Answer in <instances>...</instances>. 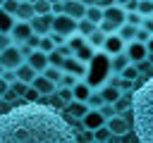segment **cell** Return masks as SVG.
I'll return each instance as SVG.
<instances>
[{
  "label": "cell",
  "instance_id": "16",
  "mask_svg": "<svg viewBox=\"0 0 153 143\" xmlns=\"http://www.w3.org/2000/svg\"><path fill=\"white\" fill-rule=\"evenodd\" d=\"M86 12V5H81L79 0H62V14H69L72 19H81Z\"/></svg>",
  "mask_w": 153,
  "mask_h": 143
},
{
  "label": "cell",
  "instance_id": "10",
  "mask_svg": "<svg viewBox=\"0 0 153 143\" xmlns=\"http://www.w3.org/2000/svg\"><path fill=\"white\" fill-rule=\"evenodd\" d=\"M26 62H29V64H31V67L41 74V72L48 67V52H43L41 48H33V50L26 55Z\"/></svg>",
  "mask_w": 153,
  "mask_h": 143
},
{
  "label": "cell",
  "instance_id": "25",
  "mask_svg": "<svg viewBox=\"0 0 153 143\" xmlns=\"http://www.w3.org/2000/svg\"><path fill=\"white\" fill-rule=\"evenodd\" d=\"M41 74H43V76H48V79H50L55 86H60V81H62V74H65V72H62L60 67H53V64H48V67H45Z\"/></svg>",
  "mask_w": 153,
  "mask_h": 143
},
{
  "label": "cell",
  "instance_id": "28",
  "mask_svg": "<svg viewBox=\"0 0 153 143\" xmlns=\"http://www.w3.org/2000/svg\"><path fill=\"white\" fill-rule=\"evenodd\" d=\"M12 24H14V14H10L0 7V33H10Z\"/></svg>",
  "mask_w": 153,
  "mask_h": 143
},
{
  "label": "cell",
  "instance_id": "32",
  "mask_svg": "<svg viewBox=\"0 0 153 143\" xmlns=\"http://www.w3.org/2000/svg\"><path fill=\"white\" fill-rule=\"evenodd\" d=\"M105 100H103V95H100V91H91V95L86 98V105L91 107V110H98L100 105H103Z\"/></svg>",
  "mask_w": 153,
  "mask_h": 143
},
{
  "label": "cell",
  "instance_id": "20",
  "mask_svg": "<svg viewBox=\"0 0 153 143\" xmlns=\"http://www.w3.org/2000/svg\"><path fill=\"white\" fill-rule=\"evenodd\" d=\"M129 62H131V60L127 57V52H117V55H112V57H110V72L120 74V72H122Z\"/></svg>",
  "mask_w": 153,
  "mask_h": 143
},
{
  "label": "cell",
  "instance_id": "3",
  "mask_svg": "<svg viewBox=\"0 0 153 143\" xmlns=\"http://www.w3.org/2000/svg\"><path fill=\"white\" fill-rule=\"evenodd\" d=\"M108 74H110V55L96 52L93 60L86 64V79H84V81H86L91 88H96V86H103V83H105Z\"/></svg>",
  "mask_w": 153,
  "mask_h": 143
},
{
  "label": "cell",
  "instance_id": "11",
  "mask_svg": "<svg viewBox=\"0 0 153 143\" xmlns=\"http://www.w3.org/2000/svg\"><path fill=\"white\" fill-rule=\"evenodd\" d=\"M50 21H53V12H50V14H33L29 24H31L33 33H41V36H43V33L50 31Z\"/></svg>",
  "mask_w": 153,
  "mask_h": 143
},
{
  "label": "cell",
  "instance_id": "1",
  "mask_svg": "<svg viewBox=\"0 0 153 143\" xmlns=\"http://www.w3.org/2000/svg\"><path fill=\"white\" fill-rule=\"evenodd\" d=\"M17 141L72 143L76 141V133L50 105H41L38 100H24L19 105H12L5 114H0V143Z\"/></svg>",
  "mask_w": 153,
  "mask_h": 143
},
{
  "label": "cell",
  "instance_id": "31",
  "mask_svg": "<svg viewBox=\"0 0 153 143\" xmlns=\"http://www.w3.org/2000/svg\"><path fill=\"white\" fill-rule=\"evenodd\" d=\"M65 60H67V57H65V55H62L57 48H53V50L48 52V64H53V67H60V69H62Z\"/></svg>",
  "mask_w": 153,
  "mask_h": 143
},
{
  "label": "cell",
  "instance_id": "6",
  "mask_svg": "<svg viewBox=\"0 0 153 143\" xmlns=\"http://www.w3.org/2000/svg\"><path fill=\"white\" fill-rule=\"evenodd\" d=\"M31 33H33V29H31V24H29V21L14 19V24H12V29H10V38H12V43H14V45L26 43V38H29Z\"/></svg>",
  "mask_w": 153,
  "mask_h": 143
},
{
  "label": "cell",
  "instance_id": "23",
  "mask_svg": "<svg viewBox=\"0 0 153 143\" xmlns=\"http://www.w3.org/2000/svg\"><path fill=\"white\" fill-rule=\"evenodd\" d=\"M100 95H103V100H105V102H117V100H120V95H122V91H120L117 86L103 83V88H100Z\"/></svg>",
  "mask_w": 153,
  "mask_h": 143
},
{
  "label": "cell",
  "instance_id": "36",
  "mask_svg": "<svg viewBox=\"0 0 153 143\" xmlns=\"http://www.w3.org/2000/svg\"><path fill=\"white\" fill-rule=\"evenodd\" d=\"M93 138H96V141H110V138H115V136H112V133H110V129L103 124V126H98V129L93 131Z\"/></svg>",
  "mask_w": 153,
  "mask_h": 143
},
{
  "label": "cell",
  "instance_id": "43",
  "mask_svg": "<svg viewBox=\"0 0 153 143\" xmlns=\"http://www.w3.org/2000/svg\"><path fill=\"white\" fill-rule=\"evenodd\" d=\"M2 98H5L7 102H17V98H19V93H17V91H14L12 86H7V91L2 93Z\"/></svg>",
  "mask_w": 153,
  "mask_h": 143
},
{
  "label": "cell",
  "instance_id": "57",
  "mask_svg": "<svg viewBox=\"0 0 153 143\" xmlns=\"http://www.w3.org/2000/svg\"><path fill=\"white\" fill-rule=\"evenodd\" d=\"M151 17H153V14H151Z\"/></svg>",
  "mask_w": 153,
  "mask_h": 143
},
{
  "label": "cell",
  "instance_id": "21",
  "mask_svg": "<svg viewBox=\"0 0 153 143\" xmlns=\"http://www.w3.org/2000/svg\"><path fill=\"white\" fill-rule=\"evenodd\" d=\"M105 36H108V33H103V31H100V29L96 26V29H93V31H91V33L86 36V43H88L91 48L100 50V48H103V43H105Z\"/></svg>",
  "mask_w": 153,
  "mask_h": 143
},
{
  "label": "cell",
  "instance_id": "51",
  "mask_svg": "<svg viewBox=\"0 0 153 143\" xmlns=\"http://www.w3.org/2000/svg\"><path fill=\"white\" fill-rule=\"evenodd\" d=\"M146 50H148V57H153V36L146 41Z\"/></svg>",
  "mask_w": 153,
  "mask_h": 143
},
{
  "label": "cell",
  "instance_id": "44",
  "mask_svg": "<svg viewBox=\"0 0 153 143\" xmlns=\"http://www.w3.org/2000/svg\"><path fill=\"white\" fill-rule=\"evenodd\" d=\"M17 7H19V0H5V2H2V10L10 12V14H14Z\"/></svg>",
  "mask_w": 153,
  "mask_h": 143
},
{
  "label": "cell",
  "instance_id": "27",
  "mask_svg": "<svg viewBox=\"0 0 153 143\" xmlns=\"http://www.w3.org/2000/svg\"><path fill=\"white\" fill-rule=\"evenodd\" d=\"M93 55H96V48H91L88 43H86V45H81V48L74 52V57H76V60H81V62H86V64L93 60Z\"/></svg>",
  "mask_w": 153,
  "mask_h": 143
},
{
  "label": "cell",
  "instance_id": "55",
  "mask_svg": "<svg viewBox=\"0 0 153 143\" xmlns=\"http://www.w3.org/2000/svg\"><path fill=\"white\" fill-rule=\"evenodd\" d=\"M2 2H5V0H0V7H2Z\"/></svg>",
  "mask_w": 153,
  "mask_h": 143
},
{
  "label": "cell",
  "instance_id": "46",
  "mask_svg": "<svg viewBox=\"0 0 153 143\" xmlns=\"http://www.w3.org/2000/svg\"><path fill=\"white\" fill-rule=\"evenodd\" d=\"M50 105H53V107H60V110H65V107H67V102H65L60 95H55V93H50Z\"/></svg>",
  "mask_w": 153,
  "mask_h": 143
},
{
  "label": "cell",
  "instance_id": "39",
  "mask_svg": "<svg viewBox=\"0 0 153 143\" xmlns=\"http://www.w3.org/2000/svg\"><path fill=\"white\" fill-rule=\"evenodd\" d=\"M98 112H100V114H103V117L108 119V117L117 114V105H115V102H103V105L98 107Z\"/></svg>",
  "mask_w": 153,
  "mask_h": 143
},
{
  "label": "cell",
  "instance_id": "53",
  "mask_svg": "<svg viewBox=\"0 0 153 143\" xmlns=\"http://www.w3.org/2000/svg\"><path fill=\"white\" fill-rule=\"evenodd\" d=\"M112 2H115V5H124L127 0H112Z\"/></svg>",
  "mask_w": 153,
  "mask_h": 143
},
{
  "label": "cell",
  "instance_id": "37",
  "mask_svg": "<svg viewBox=\"0 0 153 143\" xmlns=\"http://www.w3.org/2000/svg\"><path fill=\"white\" fill-rule=\"evenodd\" d=\"M38 48H41L43 52H50V50L55 48V43H53V38H50V33H43V36H41V41H38Z\"/></svg>",
  "mask_w": 153,
  "mask_h": 143
},
{
  "label": "cell",
  "instance_id": "54",
  "mask_svg": "<svg viewBox=\"0 0 153 143\" xmlns=\"http://www.w3.org/2000/svg\"><path fill=\"white\" fill-rule=\"evenodd\" d=\"M0 74H2V64H0Z\"/></svg>",
  "mask_w": 153,
  "mask_h": 143
},
{
  "label": "cell",
  "instance_id": "4",
  "mask_svg": "<svg viewBox=\"0 0 153 143\" xmlns=\"http://www.w3.org/2000/svg\"><path fill=\"white\" fill-rule=\"evenodd\" d=\"M22 62H24V55H22L19 45L10 43L7 48L0 50V64H2V69H17Z\"/></svg>",
  "mask_w": 153,
  "mask_h": 143
},
{
  "label": "cell",
  "instance_id": "24",
  "mask_svg": "<svg viewBox=\"0 0 153 143\" xmlns=\"http://www.w3.org/2000/svg\"><path fill=\"white\" fill-rule=\"evenodd\" d=\"M136 29H139V26H131V24H127V21H124V24L117 29V36H120L124 43H129V41H134V38H136Z\"/></svg>",
  "mask_w": 153,
  "mask_h": 143
},
{
  "label": "cell",
  "instance_id": "35",
  "mask_svg": "<svg viewBox=\"0 0 153 143\" xmlns=\"http://www.w3.org/2000/svg\"><path fill=\"white\" fill-rule=\"evenodd\" d=\"M124 21H127V24H131V26H141V21H143V14H141L139 10H134V12H127V14H124Z\"/></svg>",
  "mask_w": 153,
  "mask_h": 143
},
{
  "label": "cell",
  "instance_id": "12",
  "mask_svg": "<svg viewBox=\"0 0 153 143\" xmlns=\"http://www.w3.org/2000/svg\"><path fill=\"white\" fill-rule=\"evenodd\" d=\"M81 124H84V129H86V131H96L98 126H103V124H105V117H103L98 110H88V112L81 117Z\"/></svg>",
  "mask_w": 153,
  "mask_h": 143
},
{
  "label": "cell",
  "instance_id": "30",
  "mask_svg": "<svg viewBox=\"0 0 153 143\" xmlns=\"http://www.w3.org/2000/svg\"><path fill=\"white\" fill-rule=\"evenodd\" d=\"M67 45H69V48L76 52L81 45H86V36H81V33H76V31H74L72 36H67Z\"/></svg>",
  "mask_w": 153,
  "mask_h": 143
},
{
  "label": "cell",
  "instance_id": "7",
  "mask_svg": "<svg viewBox=\"0 0 153 143\" xmlns=\"http://www.w3.org/2000/svg\"><path fill=\"white\" fill-rule=\"evenodd\" d=\"M124 52H127V57H129L131 62H141V60L148 57L146 43H141V41H129V43H124Z\"/></svg>",
  "mask_w": 153,
  "mask_h": 143
},
{
  "label": "cell",
  "instance_id": "9",
  "mask_svg": "<svg viewBox=\"0 0 153 143\" xmlns=\"http://www.w3.org/2000/svg\"><path fill=\"white\" fill-rule=\"evenodd\" d=\"M105 55H117V52H124V41L117 36V33H108L105 36V43H103V48H100Z\"/></svg>",
  "mask_w": 153,
  "mask_h": 143
},
{
  "label": "cell",
  "instance_id": "41",
  "mask_svg": "<svg viewBox=\"0 0 153 143\" xmlns=\"http://www.w3.org/2000/svg\"><path fill=\"white\" fill-rule=\"evenodd\" d=\"M76 81H79V76H74V74L65 72V74H62V81H60V86H69V88H72V86H74Z\"/></svg>",
  "mask_w": 153,
  "mask_h": 143
},
{
  "label": "cell",
  "instance_id": "34",
  "mask_svg": "<svg viewBox=\"0 0 153 143\" xmlns=\"http://www.w3.org/2000/svg\"><path fill=\"white\" fill-rule=\"evenodd\" d=\"M120 74H122V79H131V81H134V79L139 76V64H136V62H129Z\"/></svg>",
  "mask_w": 153,
  "mask_h": 143
},
{
  "label": "cell",
  "instance_id": "8",
  "mask_svg": "<svg viewBox=\"0 0 153 143\" xmlns=\"http://www.w3.org/2000/svg\"><path fill=\"white\" fill-rule=\"evenodd\" d=\"M124 14H127V12H124V7H122V5H115V2H112V5L103 7V19L112 21V24H115L117 29H120V26L124 24Z\"/></svg>",
  "mask_w": 153,
  "mask_h": 143
},
{
  "label": "cell",
  "instance_id": "5",
  "mask_svg": "<svg viewBox=\"0 0 153 143\" xmlns=\"http://www.w3.org/2000/svg\"><path fill=\"white\" fill-rule=\"evenodd\" d=\"M50 31H55V33H62L65 38L67 36H72L74 31H76V19H72L69 14H53V21H50Z\"/></svg>",
  "mask_w": 153,
  "mask_h": 143
},
{
  "label": "cell",
  "instance_id": "29",
  "mask_svg": "<svg viewBox=\"0 0 153 143\" xmlns=\"http://www.w3.org/2000/svg\"><path fill=\"white\" fill-rule=\"evenodd\" d=\"M98 24H93V21H88L86 17H81V19H76V33H81V36H88L93 29H96Z\"/></svg>",
  "mask_w": 153,
  "mask_h": 143
},
{
  "label": "cell",
  "instance_id": "26",
  "mask_svg": "<svg viewBox=\"0 0 153 143\" xmlns=\"http://www.w3.org/2000/svg\"><path fill=\"white\" fill-rule=\"evenodd\" d=\"M84 17H86L88 21H93V24H100V19H103V7H98V5H88L86 12H84Z\"/></svg>",
  "mask_w": 153,
  "mask_h": 143
},
{
  "label": "cell",
  "instance_id": "15",
  "mask_svg": "<svg viewBox=\"0 0 153 143\" xmlns=\"http://www.w3.org/2000/svg\"><path fill=\"white\" fill-rule=\"evenodd\" d=\"M31 86H33L41 95H50V93H55V91H57V86H55L48 76H43V74H36V76H33V81H31Z\"/></svg>",
  "mask_w": 153,
  "mask_h": 143
},
{
  "label": "cell",
  "instance_id": "42",
  "mask_svg": "<svg viewBox=\"0 0 153 143\" xmlns=\"http://www.w3.org/2000/svg\"><path fill=\"white\" fill-rule=\"evenodd\" d=\"M57 95L65 100V102H69V100H74V93H72V88L69 86H60V91H57Z\"/></svg>",
  "mask_w": 153,
  "mask_h": 143
},
{
  "label": "cell",
  "instance_id": "47",
  "mask_svg": "<svg viewBox=\"0 0 153 143\" xmlns=\"http://www.w3.org/2000/svg\"><path fill=\"white\" fill-rule=\"evenodd\" d=\"M0 76H2V79H5L7 83H12V81L17 79V74H14V69H2V74H0Z\"/></svg>",
  "mask_w": 153,
  "mask_h": 143
},
{
  "label": "cell",
  "instance_id": "50",
  "mask_svg": "<svg viewBox=\"0 0 153 143\" xmlns=\"http://www.w3.org/2000/svg\"><path fill=\"white\" fill-rule=\"evenodd\" d=\"M10 107H12V102H7L5 98H0V114H5V112H7Z\"/></svg>",
  "mask_w": 153,
  "mask_h": 143
},
{
  "label": "cell",
  "instance_id": "2",
  "mask_svg": "<svg viewBox=\"0 0 153 143\" xmlns=\"http://www.w3.org/2000/svg\"><path fill=\"white\" fill-rule=\"evenodd\" d=\"M129 112H131V119H134L136 138L141 143H153V74L131 95Z\"/></svg>",
  "mask_w": 153,
  "mask_h": 143
},
{
  "label": "cell",
  "instance_id": "33",
  "mask_svg": "<svg viewBox=\"0 0 153 143\" xmlns=\"http://www.w3.org/2000/svg\"><path fill=\"white\" fill-rule=\"evenodd\" d=\"M33 10H36V14H50L53 2L50 0H33Z\"/></svg>",
  "mask_w": 153,
  "mask_h": 143
},
{
  "label": "cell",
  "instance_id": "14",
  "mask_svg": "<svg viewBox=\"0 0 153 143\" xmlns=\"http://www.w3.org/2000/svg\"><path fill=\"white\" fill-rule=\"evenodd\" d=\"M62 72H69V74H74V76H86V62H81V60H76L74 55H69L67 60H65V64H62Z\"/></svg>",
  "mask_w": 153,
  "mask_h": 143
},
{
  "label": "cell",
  "instance_id": "18",
  "mask_svg": "<svg viewBox=\"0 0 153 143\" xmlns=\"http://www.w3.org/2000/svg\"><path fill=\"white\" fill-rule=\"evenodd\" d=\"M14 74H17V79H19V81H24V83H31V81H33V76H36L38 72H36V69H33V67H31V64L24 60V62H22V64L14 69Z\"/></svg>",
  "mask_w": 153,
  "mask_h": 143
},
{
  "label": "cell",
  "instance_id": "22",
  "mask_svg": "<svg viewBox=\"0 0 153 143\" xmlns=\"http://www.w3.org/2000/svg\"><path fill=\"white\" fill-rule=\"evenodd\" d=\"M91 91H93V88H91V86H88L86 81H76V83L72 86V93H74V100H84V102H86V98L91 95Z\"/></svg>",
  "mask_w": 153,
  "mask_h": 143
},
{
  "label": "cell",
  "instance_id": "19",
  "mask_svg": "<svg viewBox=\"0 0 153 143\" xmlns=\"http://www.w3.org/2000/svg\"><path fill=\"white\" fill-rule=\"evenodd\" d=\"M65 110H67V112H69V114H74V117H76V119H81V117H84V114H86V112H88V110H91V107H88V105H86V102H84V100H69V102H67V107H65Z\"/></svg>",
  "mask_w": 153,
  "mask_h": 143
},
{
  "label": "cell",
  "instance_id": "17",
  "mask_svg": "<svg viewBox=\"0 0 153 143\" xmlns=\"http://www.w3.org/2000/svg\"><path fill=\"white\" fill-rule=\"evenodd\" d=\"M36 14L33 10V2L31 0H19V7L14 12V19H22V21H31V17Z\"/></svg>",
  "mask_w": 153,
  "mask_h": 143
},
{
  "label": "cell",
  "instance_id": "45",
  "mask_svg": "<svg viewBox=\"0 0 153 143\" xmlns=\"http://www.w3.org/2000/svg\"><path fill=\"white\" fill-rule=\"evenodd\" d=\"M151 36H153V33H148L143 26H139V29H136V38H134V41H141V43H146Z\"/></svg>",
  "mask_w": 153,
  "mask_h": 143
},
{
  "label": "cell",
  "instance_id": "38",
  "mask_svg": "<svg viewBox=\"0 0 153 143\" xmlns=\"http://www.w3.org/2000/svg\"><path fill=\"white\" fill-rule=\"evenodd\" d=\"M22 98H24V100H29V102H36V100L41 98V93H38V91H36V88H33V86L29 83V86L24 88V93H22Z\"/></svg>",
  "mask_w": 153,
  "mask_h": 143
},
{
  "label": "cell",
  "instance_id": "56",
  "mask_svg": "<svg viewBox=\"0 0 153 143\" xmlns=\"http://www.w3.org/2000/svg\"><path fill=\"white\" fill-rule=\"evenodd\" d=\"M50 2H55V0H50Z\"/></svg>",
  "mask_w": 153,
  "mask_h": 143
},
{
  "label": "cell",
  "instance_id": "13",
  "mask_svg": "<svg viewBox=\"0 0 153 143\" xmlns=\"http://www.w3.org/2000/svg\"><path fill=\"white\" fill-rule=\"evenodd\" d=\"M105 126L110 129L112 136H124L127 129H129V126H127V119H124L122 114H112V117H108V119H105Z\"/></svg>",
  "mask_w": 153,
  "mask_h": 143
},
{
  "label": "cell",
  "instance_id": "49",
  "mask_svg": "<svg viewBox=\"0 0 153 143\" xmlns=\"http://www.w3.org/2000/svg\"><path fill=\"white\" fill-rule=\"evenodd\" d=\"M10 43H12V38H10V33H0V50H2V48H7Z\"/></svg>",
  "mask_w": 153,
  "mask_h": 143
},
{
  "label": "cell",
  "instance_id": "48",
  "mask_svg": "<svg viewBox=\"0 0 153 143\" xmlns=\"http://www.w3.org/2000/svg\"><path fill=\"white\" fill-rule=\"evenodd\" d=\"M141 26L148 31V33H153V17L148 14V17H143V21H141Z\"/></svg>",
  "mask_w": 153,
  "mask_h": 143
},
{
  "label": "cell",
  "instance_id": "40",
  "mask_svg": "<svg viewBox=\"0 0 153 143\" xmlns=\"http://www.w3.org/2000/svg\"><path fill=\"white\" fill-rule=\"evenodd\" d=\"M143 17H148V14H153V0H139V7H136Z\"/></svg>",
  "mask_w": 153,
  "mask_h": 143
},
{
  "label": "cell",
  "instance_id": "52",
  "mask_svg": "<svg viewBox=\"0 0 153 143\" xmlns=\"http://www.w3.org/2000/svg\"><path fill=\"white\" fill-rule=\"evenodd\" d=\"M7 86H10V83H7V81H5L2 76H0V98H2V93L7 91Z\"/></svg>",
  "mask_w": 153,
  "mask_h": 143
}]
</instances>
